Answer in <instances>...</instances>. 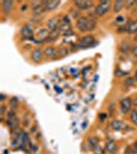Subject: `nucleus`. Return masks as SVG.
<instances>
[{
	"mask_svg": "<svg viewBox=\"0 0 137 154\" xmlns=\"http://www.w3.org/2000/svg\"><path fill=\"white\" fill-rule=\"evenodd\" d=\"M76 28L81 32H91L96 28L97 22L90 17H81L76 21Z\"/></svg>",
	"mask_w": 137,
	"mask_h": 154,
	"instance_id": "f257e3e1",
	"label": "nucleus"
},
{
	"mask_svg": "<svg viewBox=\"0 0 137 154\" xmlns=\"http://www.w3.org/2000/svg\"><path fill=\"white\" fill-rule=\"evenodd\" d=\"M111 7V1H100L95 7V14L97 17H103L106 12H108V11Z\"/></svg>",
	"mask_w": 137,
	"mask_h": 154,
	"instance_id": "f03ea898",
	"label": "nucleus"
},
{
	"mask_svg": "<svg viewBox=\"0 0 137 154\" xmlns=\"http://www.w3.org/2000/svg\"><path fill=\"white\" fill-rule=\"evenodd\" d=\"M95 43V38L93 35H87L84 36L81 38H79L78 40V48H88L90 46H92Z\"/></svg>",
	"mask_w": 137,
	"mask_h": 154,
	"instance_id": "7ed1b4c3",
	"label": "nucleus"
},
{
	"mask_svg": "<svg viewBox=\"0 0 137 154\" xmlns=\"http://www.w3.org/2000/svg\"><path fill=\"white\" fill-rule=\"evenodd\" d=\"M74 5L79 11H86V9H89L90 7L93 6V1H90V0H76V1H74Z\"/></svg>",
	"mask_w": 137,
	"mask_h": 154,
	"instance_id": "20e7f679",
	"label": "nucleus"
},
{
	"mask_svg": "<svg viewBox=\"0 0 137 154\" xmlns=\"http://www.w3.org/2000/svg\"><path fill=\"white\" fill-rule=\"evenodd\" d=\"M119 106H121V111L123 114H126L130 111L131 109V106H132V100L131 98L127 97V98H124L123 100L121 101L119 103Z\"/></svg>",
	"mask_w": 137,
	"mask_h": 154,
	"instance_id": "39448f33",
	"label": "nucleus"
},
{
	"mask_svg": "<svg viewBox=\"0 0 137 154\" xmlns=\"http://www.w3.org/2000/svg\"><path fill=\"white\" fill-rule=\"evenodd\" d=\"M59 22H60V18H58V17H54V18L49 19L48 21V23H46V29L51 32L57 30V28L60 27Z\"/></svg>",
	"mask_w": 137,
	"mask_h": 154,
	"instance_id": "423d86ee",
	"label": "nucleus"
},
{
	"mask_svg": "<svg viewBox=\"0 0 137 154\" xmlns=\"http://www.w3.org/2000/svg\"><path fill=\"white\" fill-rule=\"evenodd\" d=\"M105 150L108 151L109 153H114L118 150V144H116V141H113V139H109V140L106 141Z\"/></svg>",
	"mask_w": 137,
	"mask_h": 154,
	"instance_id": "0eeeda50",
	"label": "nucleus"
},
{
	"mask_svg": "<svg viewBox=\"0 0 137 154\" xmlns=\"http://www.w3.org/2000/svg\"><path fill=\"white\" fill-rule=\"evenodd\" d=\"M42 54H43V53H42V51L40 48H35L33 49V51L31 53V59L33 62H35V63H39V62L42 60Z\"/></svg>",
	"mask_w": 137,
	"mask_h": 154,
	"instance_id": "6e6552de",
	"label": "nucleus"
},
{
	"mask_svg": "<svg viewBox=\"0 0 137 154\" xmlns=\"http://www.w3.org/2000/svg\"><path fill=\"white\" fill-rule=\"evenodd\" d=\"M21 34L24 37H26V38L31 37L32 35H33V28H32L29 24L25 25V26L22 27V29H21Z\"/></svg>",
	"mask_w": 137,
	"mask_h": 154,
	"instance_id": "1a4fd4ad",
	"label": "nucleus"
},
{
	"mask_svg": "<svg viewBox=\"0 0 137 154\" xmlns=\"http://www.w3.org/2000/svg\"><path fill=\"white\" fill-rule=\"evenodd\" d=\"M126 126L127 125L125 122H123V121H121V120H118V119H114V120L111 121V128H113L114 131H123Z\"/></svg>",
	"mask_w": 137,
	"mask_h": 154,
	"instance_id": "9d476101",
	"label": "nucleus"
},
{
	"mask_svg": "<svg viewBox=\"0 0 137 154\" xmlns=\"http://www.w3.org/2000/svg\"><path fill=\"white\" fill-rule=\"evenodd\" d=\"M2 5V11H4V14H9L12 8V5H14V2L11 1V0H6V1H2L1 3Z\"/></svg>",
	"mask_w": 137,
	"mask_h": 154,
	"instance_id": "9b49d317",
	"label": "nucleus"
},
{
	"mask_svg": "<svg viewBox=\"0 0 137 154\" xmlns=\"http://www.w3.org/2000/svg\"><path fill=\"white\" fill-rule=\"evenodd\" d=\"M42 2H43V4L46 5L48 11H54V9H56L60 5V1H53V0H51V1H42Z\"/></svg>",
	"mask_w": 137,
	"mask_h": 154,
	"instance_id": "f8f14e48",
	"label": "nucleus"
},
{
	"mask_svg": "<svg viewBox=\"0 0 137 154\" xmlns=\"http://www.w3.org/2000/svg\"><path fill=\"white\" fill-rule=\"evenodd\" d=\"M7 126L11 128V131L14 130H18V126H19V119L18 118H12V119H7V122H6Z\"/></svg>",
	"mask_w": 137,
	"mask_h": 154,
	"instance_id": "ddd939ff",
	"label": "nucleus"
},
{
	"mask_svg": "<svg viewBox=\"0 0 137 154\" xmlns=\"http://www.w3.org/2000/svg\"><path fill=\"white\" fill-rule=\"evenodd\" d=\"M130 49H131V43L129 40H124L121 43V45H119V51L123 54L128 53Z\"/></svg>",
	"mask_w": 137,
	"mask_h": 154,
	"instance_id": "4468645a",
	"label": "nucleus"
},
{
	"mask_svg": "<svg viewBox=\"0 0 137 154\" xmlns=\"http://www.w3.org/2000/svg\"><path fill=\"white\" fill-rule=\"evenodd\" d=\"M87 143H88L89 148L95 149L97 146L99 145V139L97 138V137H90L88 139V141H87Z\"/></svg>",
	"mask_w": 137,
	"mask_h": 154,
	"instance_id": "2eb2a0df",
	"label": "nucleus"
},
{
	"mask_svg": "<svg viewBox=\"0 0 137 154\" xmlns=\"http://www.w3.org/2000/svg\"><path fill=\"white\" fill-rule=\"evenodd\" d=\"M57 53H58V51H57V49L55 48L54 46H46L43 51L44 56H46V57H54V56H56Z\"/></svg>",
	"mask_w": 137,
	"mask_h": 154,
	"instance_id": "dca6fc26",
	"label": "nucleus"
},
{
	"mask_svg": "<svg viewBox=\"0 0 137 154\" xmlns=\"http://www.w3.org/2000/svg\"><path fill=\"white\" fill-rule=\"evenodd\" d=\"M125 6V1L123 0H118L113 3V11L114 12H119L123 9V7Z\"/></svg>",
	"mask_w": 137,
	"mask_h": 154,
	"instance_id": "f3484780",
	"label": "nucleus"
},
{
	"mask_svg": "<svg viewBox=\"0 0 137 154\" xmlns=\"http://www.w3.org/2000/svg\"><path fill=\"white\" fill-rule=\"evenodd\" d=\"M128 33L129 34H137V19L135 21H133V23L130 25L128 29Z\"/></svg>",
	"mask_w": 137,
	"mask_h": 154,
	"instance_id": "a211bd4d",
	"label": "nucleus"
},
{
	"mask_svg": "<svg viewBox=\"0 0 137 154\" xmlns=\"http://www.w3.org/2000/svg\"><path fill=\"white\" fill-rule=\"evenodd\" d=\"M69 53H70V51H69V48H67V46H61V48H59V54L62 57L68 56Z\"/></svg>",
	"mask_w": 137,
	"mask_h": 154,
	"instance_id": "6ab92c4d",
	"label": "nucleus"
},
{
	"mask_svg": "<svg viewBox=\"0 0 137 154\" xmlns=\"http://www.w3.org/2000/svg\"><path fill=\"white\" fill-rule=\"evenodd\" d=\"M59 30L61 32H64V33H65V32L70 30V24H69V23H62L61 25H60Z\"/></svg>",
	"mask_w": 137,
	"mask_h": 154,
	"instance_id": "aec40b11",
	"label": "nucleus"
},
{
	"mask_svg": "<svg viewBox=\"0 0 137 154\" xmlns=\"http://www.w3.org/2000/svg\"><path fill=\"white\" fill-rule=\"evenodd\" d=\"M130 119L135 125H137V110H132L130 112Z\"/></svg>",
	"mask_w": 137,
	"mask_h": 154,
	"instance_id": "412c9836",
	"label": "nucleus"
},
{
	"mask_svg": "<svg viewBox=\"0 0 137 154\" xmlns=\"http://www.w3.org/2000/svg\"><path fill=\"white\" fill-rule=\"evenodd\" d=\"M136 3H137V1H135V0H127V1H125V7L128 9H130L131 7L135 6Z\"/></svg>",
	"mask_w": 137,
	"mask_h": 154,
	"instance_id": "4be33fe9",
	"label": "nucleus"
},
{
	"mask_svg": "<svg viewBox=\"0 0 137 154\" xmlns=\"http://www.w3.org/2000/svg\"><path fill=\"white\" fill-rule=\"evenodd\" d=\"M93 152H94V154H105L104 148L100 145H98L95 149H93Z\"/></svg>",
	"mask_w": 137,
	"mask_h": 154,
	"instance_id": "5701e85b",
	"label": "nucleus"
},
{
	"mask_svg": "<svg viewBox=\"0 0 137 154\" xmlns=\"http://www.w3.org/2000/svg\"><path fill=\"white\" fill-rule=\"evenodd\" d=\"M17 104H18V98L17 97H12V98L9 99V106L11 107L14 108V106H17Z\"/></svg>",
	"mask_w": 137,
	"mask_h": 154,
	"instance_id": "b1692460",
	"label": "nucleus"
},
{
	"mask_svg": "<svg viewBox=\"0 0 137 154\" xmlns=\"http://www.w3.org/2000/svg\"><path fill=\"white\" fill-rule=\"evenodd\" d=\"M6 116H7V119H12V118L16 117V113H14V110L8 111V112H7V114H6Z\"/></svg>",
	"mask_w": 137,
	"mask_h": 154,
	"instance_id": "393cba45",
	"label": "nucleus"
},
{
	"mask_svg": "<svg viewBox=\"0 0 137 154\" xmlns=\"http://www.w3.org/2000/svg\"><path fill=\"white\" fill-rule=\"evenodd\" d=\"M71 14H72L71 16L73 17V18H78V20L79 18H81V12H79V11H73V9H72Z\"/></svg>",
	"mask_w": 137,
	"mask_h": 154,
	"instance_id": "a878e982",
	"label": "nucleus"
},
{
	"mask_svg": "<svg viewBox=\"0 0 137 154\" xmlns=\"http://www.w3.org/2000/svg\"><path fill=\"white\" fill-rule=\"evenodd\" d=\"M42 4V1H33L32 2V8H37L38 6H40Z\"/></svg>",
	"mask_w": 137,
	"mask_h": 154,
	"instance_id": "bb28decb",
	"label": "nucleus"
},
{
	"mask_svg": "<svg viewBox=\"0 0 137 154\" xmlns=\"http://www.w3.org/2000/svg\"><path fill=\"white\" fill-rule=\"evenodd\" d=\"M134 81H135V79L134 78H127L126 80H125V83L127 84V85H132V84L134 83Z\"/></svg>",
	"mask_w": 137,
	"mask_h": 154,
	"instance_id": "cd10ccee",
	"label": "nucleus"
},
{
	"mask_svg": "<svg viewBox=\"0 0 137 154\" xmlns=\"http://www.w3.org/2000/svg\"><path fill=\"white\" fill-rule=\"evenodd\" d=\"M116 22L118 24H125V18L124 17H118V18L116 19Z\"/></svg>",
	"mask_w": 137,
	"mask_h": 154,
	"instance_id": "c85d7f7f",
	"label": "nucleus"
},
{
	"mask_svg": "<svg viewBox=\"0 0 137 154\" xmlns=\"http://www.w3.org/2000/svg\"><path fill=\"white\" fill-rule=\"evenodd\" d=\"M114 104L113 103H111L110 105H109V114H110V115H113V111H114Z\"/></svg>",
	"mask_w": 137,
	"mask_h": 154,
	"instance_id": "c756f323",
	"label": "nucleus"
},
{
	"mask_svg": "<svg viewBox=\"0 0 137 154\" xmlns=\"http://www.w3.org/2000/svg\"><path fill=\"white\" fill-rule=\"evenodd\" d=\"M130 154H137V146H134L130 148Z\"/></svg>",
	"mask_w": 137,
	"mask_h": 154,
	"instance_id": "7c9ffc66",
	"label": "nucleus"
},
{
	"mask_svg": "<svg viewBox=\"0 0 137 154\" xmlns=\"http://www.w3.org/2000/svg\"><path fill=\"white\" fill-rule=\"evenodd\" d=\"M4 112H5V106L1 105V108H0V113H1V115H3Z\"/></svg>",
	"mask_w": 137,
	"mask_h": 154,
	"instance_id": "2f4dec72",
	"label": "nucleus"
},
{
	"mask_svg": "<svg viewBox=\"0 0 137 154\" xmlns=\"http://www.w3.org/2000/svg\"><path fill=\"white\" fill-rule=\"evenodd\" d=\"M132 14H137V3L135 4V6L133 7V11H132Z\"/></svg>",
	"mask_w": 137,
	"mask_h": 154,
	"instance_id": "473e14b6",
	"label": "nucleus"
},
{
	"mask_svg": "<svg viewBox=\"0 0 137 154\" xmlns=\"http://www.w3.org/2000/svg\"><path fill=\"white\" fill-rule=\"evenodd\" d=\"M0 97H1V100H2V101H3L4 99H5V96H4L3 94H1V95H0Z\"/></svg>",
	"mask_w": 137,
	"mask_h": 154,
	"instance_id": "72a5a7b5",
	"label": "nucleus"
},
{
	"mask_svg": "<svg viewBox=\"0 0 137 154\" xmlns=\"http://www.w3.org/2000/svg\"><path fill=\"white\" fill-rule=\"evenodd\" d=\"M134 79H135V81H137V70L135 72V75H134Z\"/></svg>",
	"mask_w": 137,
	"mask_h": 154,
	"instance_id": "f704fd0d",
	"label": "nucleus"
},
{
	"mask_svg": "<svg viewBox=\"0 0 137 154\" xmlns=\"http://www.w3.org/2000/svg\"><path fill=\"white\" fill-rule=\"evenodd\" d=\"M134 146H137V141H136L135 143H134Z\"/></svg>",
	"mask_w": 137,
	"mask_h": 154,
	"instance_id": "c9c22d12",
	"label": "nucleus"
}]
</instances>
